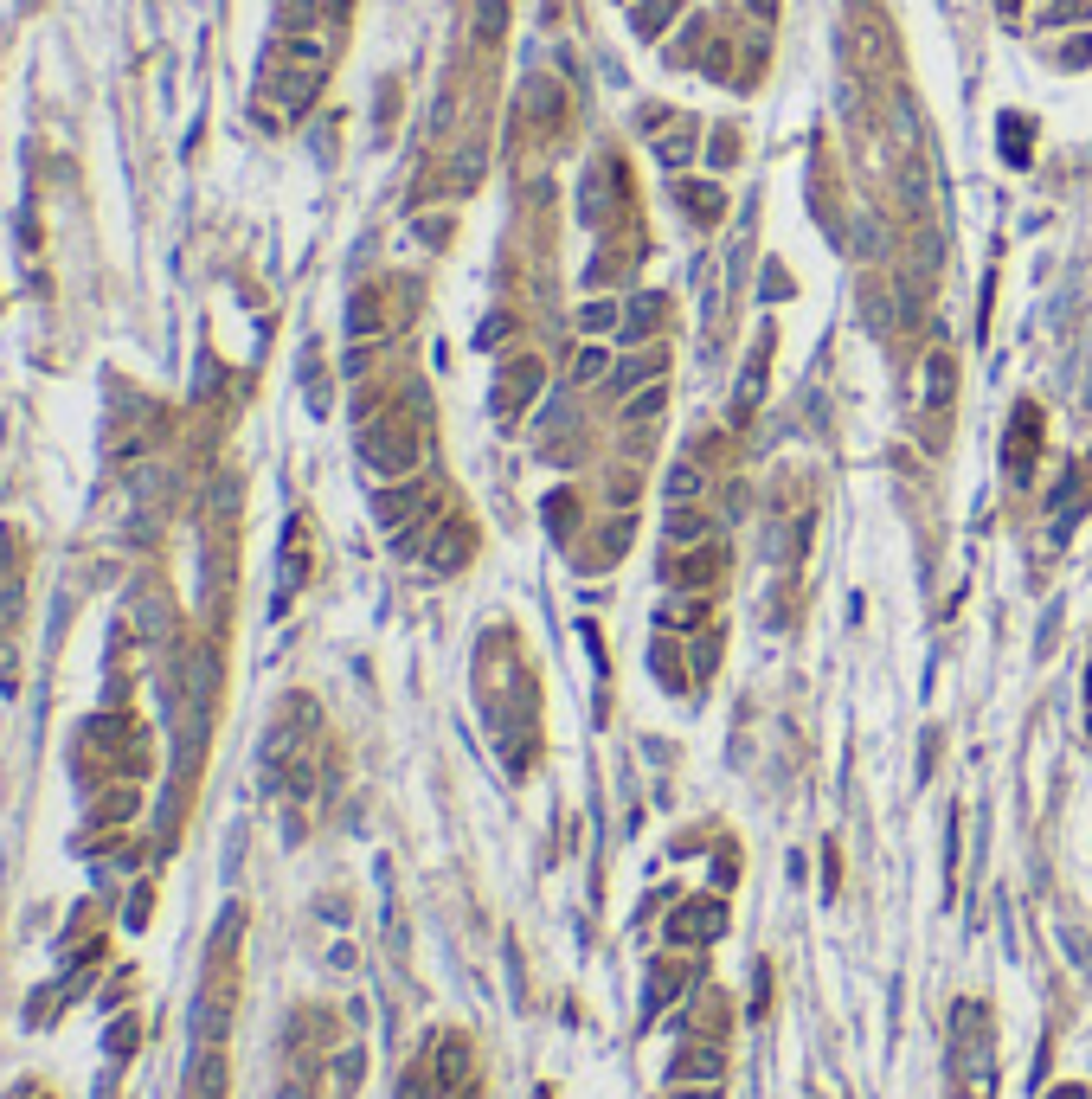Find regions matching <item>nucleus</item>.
Returning a JSON list of instances; mask_svg holds the SVG:
<instances>
[{
  "instance_id": "nucleus-11",
  "label": "nucleus",
  "mask_w": 1092,
  "mask_h": 1099,
  "mask_svg": "<svg viewBox=\"0 0 1092 1099\" xmlns=\"http://www.w3.org/2000/svg\"><path fill=\"white\" fill-rule=\"evenodd\" d=\"M662 399H668V392L655 386V379H649V386H636V399L623 405V425H643V418H655V412H662Z\"/></svg>"
},
{
  "instance_id": "nucleus-29",
  "label": "nucleus",
  "mask_w": 1092,
  "mask_h": 1099,
  "mask_svg": "<svg viewBox=\"0 0 1092 1099\" xmlns=\"http://www.w3.org/2000/svg\"><path fill=\"white\" fill-rule=\"evenodd\" d=\"M623 7H636V0H623Z\"/></svg>"
},
{
  "instance_id": "nucleus-9",
  "label": "nucleus",
  "mask_w": 1092,
  "mask_h": 1099,
  "mask_svg": "<svg viewBox=\"0 0 1092 1099\" xmlns=\"http://www.w3.org/2000/svg\"><path fill=\"white\" fill-rule=\"evenodd\" d=\"M534 392H540V360H514L508 379H501V399L508 405H534Z\"/></svg>"
},
{
  "instance_id": "nucleus-26",
  "label": "nucleus",
  "mask_w": 1092,
  "mask_h": 1099,
  "mask_svg": "<svg viewBox=\"0 0 1092 1099\" xmlns=\"http://www.w3.org/2000/svg\"><path fill=\"white\" fill-rule=\"evenodd\" d=\"M1047 1099H1086V1093H1080V1087H1054Z\"/></svg>"
},
{
  "instance_id": "nucleus-19",
  "label": "nucleus",
  "mask_w": 1092,
  "mask_h": 1099,
  "mask_svg": "<svg viewBox=\"0 0 1092 1099\" xmlns=\"http://www.w3.org/2000/svg\"><path fill=\"white\" fill-rule=\"evenodd\" d=\"M649 379H655V360H649V354H636V360L617 366V392H623V386H649Z\"/></svg>"
},
{
  "instance_id": "nucleus-15",
  "label": "nucleus",
  "mask_w": 1092,
  "mask_h": 1099,
  "mask_svg": "<svg viewBox=\"0 0 1092 1099\" xmlns=\"http://www.w3.org/2000/svg\"><path fill=\"white\" fill-rule=\"evenodd\" d=\"M655 155H662V168H688V161H694V135H662Z\"/></svg>"
},
{
  "instance_id": "nucleus-18",
  "label": "nucleus",
  "mask_w": 1092,
  "mask_h": 1099,
  "mask_svg": "<svg viewBox=\"0 0 1092 1099\" xmlns=\"http://www.w3.org/2000/svg\"><path fill=\"white\" fill-rule=\"evenodd\" d=\"M617 316H623L617 303H585V309H579V329H585V335H605Z\"/></svg>"
},
{
  "instance_id": "nucleus-7",
  "label": "nucleus",
  "mask_w": 1092,
  "mask_h": 1099,
  "mask_svg": "<svg viewBox=\"0 0 1092 1099\" xmlns=\"http://www.w3.org/2000/svg\"><path fill=\"white\" fill-rule=\"evenodd\" d=\"M701 540H707V514L701 508H688V501L668 508V547H701Z\"/></svg>"
},
{
  "instance_id": "nucleus-3",
  "label": "nucleus",
  "mask_w": 1092,
  "mask_h": 1099,
  "mask_svg": "<svg viewBox=\"0 0 1092 1099\" xmlns=\"http://www.w3.org/2000/svg\"><path fill=\"white\" fill-rule=\"evenodd\" d=\"M668 1080H675V1087H720V1080H727V1054H720L714 1041H694V1048H681L675 1061H668Z\"/></svg>"
},
{
  "instance_id": "nucleus-2",
  "label": "nucleus",
  "mask_w": 1092,
  "mask_h": 1099,
  "mask_svg": "<svg viewBox=\"0 0 1092 1099\" xmlns=\"http://www.w3.org/2000/svg\"><path fill=\"white\" fill-rule=\"evenodd\" d=\"M720 932H727V906L720 900H688L668 919V939L675 945H707V939H720Z\"/></svg>"
},
{
  "instance_id": "nucleus-21",
  "label": "nucleus",
  "mask_w": 1092,
  "mask_h": 1099,
  "mask_svg": "<svg viewBox=\"0 0 1092 1099\" xmlns=\"http://www.w3.org/2000/svg\"><path fill=\"white\" fill-rule=\"evenodd\" d=\"M1060 65H1067V71L1092 65V39H1067V46H1060Z\"/></svg>"
},
{
  "instance_id": "nucleus-8",
  "label": "nucleus",
  "mask_w": 1092,
  "mask_h": 1099,
  "mask_svg": "<svg viewBox=\"0 0 1092 1099\" xmlns=\"http://www.w3.org/2000/svg\"><path fill=\"white\" fill-rule=\"evenodd\" d=\"M463 1074H470V1041L444 1035V1048H437V1087H463Z\"/></svg>"
},
{
  "instance_id": "nucleus-17",
  "label": "nucleus",
  "mask_w": 1092,
  "mask_h": 1099,
  "mask_svg": "<svg viewBox=\"0 0 1092 1099\" xmlns=\"http://www.w3.org/2000/svg\"><path fill=\"white\" fill-rule=\"evenodd\" d=\"M694 495H701V470L681 464L675 477H668V508H675V501H694Z\"/></svg>"
},
{
  "instance_id": "nucleus-1",
  "label": "nucleus",
  "mask_w": 1092,
  "mask_h": 1099,
  "mask_svg": "<svg viewBox=\"0 0 1092 1099\" xmlns=\"http://www.w3.org/2000/svg\"><path fill=\"white\" fill-rule=\"evenodd\" d=\"M418 457H425V438H418V425H405V418H379V425L360 431V464L373 470L379 482H405L418 470Z\"/></svg>"
},
{
  "instance_id": "nucleus-25",
  "label": "nucleus",
  "mask_w": 1092,
  "mask_h": 1099,
  "mask_svg": "<svg viewBox=\"0 0 1092 1099\" xmlns=\"http://www.w3.org/2000/svg\"><path fill=\"white\" fill-rule=\"evenodd\" d=\"M727 59H733V52L714 39V46H707V77H727Z\"/></svg>"
},
{
  "instance_id": "nucleus-14",
  "label": "nucleus",
  "mask_w": 1092,
  "mask_h": 1099,
  "mask_svg": "<svg viewBox=\"0 0 1092 1099\" xmlns=\"http://www.w3.org/2000/svg\"><path fill=\"white\" fill-rule=\"evenodd\" d=\"M1086 13H1092L1086 0H1054V7H1047V13H1034V26H1080Z\"/></svg>"
},
{
  "instance_id": "nucleus-28",
  "label": "nucleus",
  "mask_w": 1092,
  "mask_h": 1099,
  "mask_svg": "<svg viewBox=\"0 0 1092 1099\" xmlns=\"http://www.w3.org/2000/svg\"><path fill=\"white\" fill-rule=\"evenodd\" d=\"M688 1099H720V1093H714V1087H701V1093H688Z\"/></svg>"
},
{
  "instance_id": "nucleus-4",
  "label": "nucleus",
  "mask_w": 1092,
  "mask_h": 1099,
  "mask_svg": "<svg viewBox=\"0 0 1092 1099\" xmlns=\"http://www.w3.org/2000/svg\"><path fill=\"white\" fill-rule=\"evenodd\" d=\"M675 200L694 212L701 225H714L720 212H727V187H714V181H675Z\"/></svg>"
},
{
  "instance_id": "nucleus-16",
  "label": "nucleus",
  "mask_w": 1092,
  "mask_h": 1099,
  "mask_svg": "<svg viewBox=\"0 0 1092 1099\" xmlns=\"http://www.w3.org/2000/svg\"><path fill=\"white\" fill-rule=\"evenodd\" d=\"M701 39H707V20H688V26H681V39H675V46H668V65H688Z\"/></svg>"
},
{
  "instance_id": "nucleus-20",
  "label": "nucleus",
  "mask_w": 1092,
  "mask_h": 1099,
  "mask_svg": "<svg viewBox=\"0 0 1092 1099\" xmlns=\"http://www.w3.org/2000/svg\"><path fill=\"white\" fill-rule=\"evenodd\" d=\"M501 13H508L501 0H482V13H476V33H482V39H495V33H501Z\"/></svg>"
},
{
  "instance_id": "nucleus-10",
  "label": "nucleus",
  "mask_w": 1092,
  "mask_h": 1099,
  "mask_svg": "<svg viewBox=\"0 0 1092 1099\" xmlns=\"http://www.w3.org/2000/svg\"><path fill=\"white\" fill-rule=\"evenodd\" d=\"M655 316H662V296H655V290L630 296V309H623V335H630V342H643V335L655 329Z\"/></svg>"
},
{
  "instance_id": "nucleus-27",
  "label": "nucleus",
  "mask_w": 1092,
  "mask_h": 1099,
  "mask_svg": "<svg viewBox=\"0 0 1092 1099\" xmlns=\"http://www.w3.org/2000/svg\"><path fill=\"white\" fill-rule=\"evenodd\" d=\"M996 7H1003V13H1022V0H996Z\"/></svg>"
},
{
  "instance_id": "nucleus-6",
  "label": "nucleus",
  "mask_w": 1092,
  "mask_h": 1099,
  "mask_svg": "<svg viewBox=\"0 0 1092 1099\" xmlns=\"http://www.w3.org/2000/svg\"><path fill=\"white\" fill-rule=\"evenodd\" d=\"M463 560H470V527L444 521V534H437V547H431V566H437V573H457Z\"/></svg>"
},
{
  "instance_id": "nucleus-5",
  "label": "nucleus",
  "mask_w": 1092,
  "mask_h": 1099,
  "mask_svg": "<svg viewBox=\"0 0 1092 1099\" xmlns=\"http://www.w3.org/2000/svg\"><path fill=\"white\" fill-rule=\"evenodd\" d=\"M675 13H681V0H636V7H630V33L636 39H662Z\"/></svg>"
},
{
  "instance_id": "nucleus-24",
  "label": "nucleus",
  "mask_w": 1092,
  "mask_h": 1099,
  "mask_svg": "<svg viewBox=\"0 0 1092 1099\" xmlns=\"http://www.w3.org/2000/svg\"><path fill=\"white\" fill-rule=\"evenodd\" d=\"M746 13H752V20H758V26H771V20H777V13H784V0H746Z\"/></svg>"
},
{
  "instance_id": "nucleus-23",
  "label": "nucleus",
  "mask_w": 1092,
  "mask_h": 1099,
  "mask_svg": "<svg viewBox=\"0 0 1092 1099\" xmlns=\"http://www.w3.org/2000/svg\"><path fill=\"white\" fill-rule=\"evenodd\" d=\"M598 373H605V347H585V354H579V373H572V379H598Z\"/></svg>"
},
{
  "instance_id": "nucleus-22",
  "label": "nucleus",
  "mask_w": 1092,
  "mask_h": 1099,
  "mask_svg": "<svg viewBox=\"0 0 1092 1099\" xmlns=\"http://www.w3.org/2000/svg\"><path fill=\"white\" fill-rule=\"evenodd\" d=\"M707 155H714V161H720V168H733V155H740V142H733V135H727V129H720V135H714V142H707Z\"/></svg>"
},
{
  "instance_id": "nucleus-12",
  "label": "nucleus",
  "mask_w": 1092,
  "mask_h": 1099,
  "mask_svg": "<svg viewBox=\"0 0 1092 1099\" xmlns=\"http://www.w3.org/2000/svg\"><path fill=\"white\" fill-rule=\"evenodd\" d=\"M412 501H418V482H412V488H392V495H373V514L392 527V521H405V508H412Z\"/></svg>"
},
{
  "instance_id": "nucleus-13",
  "label": "nucleus",
  "mask_w": 1092,
  "mask_h": 1099,
  "mask_svg": "<svg viewBox=\"0 0 1092 1099\" xmlns=\"http://www.w3.org/2000/svg\"><path fill=\"white\" fill-rule=\"evenodd\" d=\"M925 405H951V360L945 354L925 366Z\"/></svg>"
}]
</instances>
